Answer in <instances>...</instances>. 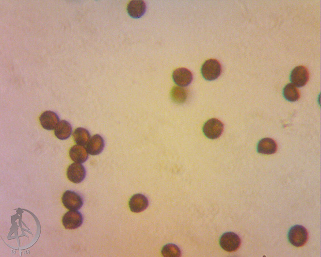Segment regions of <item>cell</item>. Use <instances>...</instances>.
I'll use <instances>...</instances> for the list:
<instances>
[{"label":"cell","instance_id":"14","mask_svg":"<svg viewBox=\"0 0 321 257\" xmlns=\"http://www.w3.org/2000/svg\"><path fill=\"white\" fill-rule=\"evenodd\" d=\"M70 158L76 163H83L88 159L89 154L86 148L81 145H74L70 148L69 151Z\"/></svg>","mask_w":321,"mask_h":257},{"label":"cell","instance_id":"4","mask_svg":"<svg viewBox=\"0 0 321 257\" xmlns=\"http://www.w3.org/2000/svg\"><path fill=\"white\" fill-rule=\"evenodd\" d=\"M241 244V240L237 234L227 232L220 238V246L226 252H232L237 250Z\"/></svg>","mask_w":321,"mask_h":257},{"label":"cell","instance_id":"10","mask_svg":"<svg viewBox=\"0 0 321 257\" xmlns=\"http://www.w3.org/2000/svg\"><path fill=\"white\" fill-rule=\"evenodd\" d=\"M39 120L43 128L48 131L55 129L59 122L57 114L50 111L44 112L41 114Z\"/></svg>","mask_w":321,"mask_h":257},{"label":"cell","instance_id":"9","mask_svg":"<svg viewBox=\"0 0 321 257\" xmlns=\"http://www.w3.org/2000/svg\"><path fill=\"white\" fill-rule=\"evenodd\" d=\"M173 78L174 82L181 87L188 86L193 80L192 73L188 69L184 68L175 70L173 74Z\"/></svg>","mask_w":321,"mask_h":257},{"label":"cell","instance_id":"6","mask_svg":"<svg viewBox=\"0 0 321 257\" xmlns=\"http://www.w3.org/2000/svg\"><path fill=\"white\" fill-rule=\"evenodd\" d=\"M62 222L66 229H76L83 224V216L80 211L70 210L67 212L63 217Z\"/></svg>","mask_w":321,"mask_h":257},{"label":"cell","instance_id":"11","mask_svg":"<svg viewBox=\"0 0 321 257\" xmlns=\"http://www.w3.org/2000/svg\"><path fill=\"white\" fill-rule=\"evenodd\" d=\"M148 206V200L147 197L141 193L134 195L129 200V207L133 213H141L146 209Z\"/></svg>","mask_w":321,"mask_h":257},{"label":"cell","instance_id":"3","mask_svg":"<svg viewBox=\"0 0 321 257\" xmlns=\"http://www.w3.org/2000/svg\"><path fill=\"white\" fill-rule=\"evenodd\" d=\"M224 130L223 123L216 118L208 120L204 125L203 132L208 139L214 140L222 135Z\"/></svg>","mask_w":321,"mask_h":257},{"label":"cell","instance_id":"15","mask_svg":"<svg viewBox=\"0 0 321 257\" xmlns=\"http://www.w3.org/2000/svg\"><path fill=\"white\" fill-rule=\"evenodd\" d=\"M257 150L259 153L264 155L274 154L277 150V145L274 140L264 138L257 144Z\"/></svg>","mask_w":321,"mask_h":257},{"label":"cell","instance_id":"16","mask_svg":"<svg viewBox=\"0 0 321 257\" xmlns=\"http://www.w3.org/2000/svg\"><path fill=\"white\" fill-rule=\"evenodd\" d=\"M72 133V126L65 120L59 121L54 129V133L58 139L65 140L69 139Z\"/></svg>","mask_w":321,"mask_h":257},{"label":"cell","instance_id":"12","mask_svg":"<svg viewBox=\"0 0 321 257\" xmlns=\"http://www.w3.org/2000/svg\"><path fill=\"white\" fill-rule=\"evenodd\" d=\"M86 146H87L86 148H87L88 154L96 156L102 153L105 144H104V140L101 136L96 135L91 138Z\"/></svg>","mask_w":321,"mask_h":257},{"label":"cell","instance_id":"20","mask_svg":"<svg viewBox=\"0 0 321 257\" xmlns=\"http://www.w3.org/2000/svg\"><path fill=\"white\" fill-rule=\"evenodd\" d=\"M161 253L162 256L165 257H178L181 255L180 248L174 244L165 245L162 249Z\"/></svg>","mask_w":321,"mask_h":257},{"label":"cell","instance_id":"19","mask_svg":"<svg viewBox=\"0 0 321 257\" xmlns=\"http://www.w3.org/2000/svg\"><path fill=\"white\" fill-rule=\"evenodd\" d=\"M187 97L188 93L184 88L180 87H175L172 89L171 98L175 103H184L187 99Z\"/></svg>","mask_w":321,"mask_h":257},{"label":"cell","instance_id":"13","mask_svg":"<svg viewBox=\"0 0 321 257\" xmlns=\"http://www.w3.org/2000/svg\"><path fill=\"white\" fill-rule=\"evenodd\" d=\"M127 10L130 17L139 18L143 16L145 13L146 5L143 0H132L128 3Z\"/></svg>","mask_w":321,"mask_h":257},{"label":"cell","instance_id":"18","mask_svg":"<svg viewBox=\"0 0 321 257\" xmlns=\"http://www.w3.org/2000/svg\"><path fill=\"white\" fill-rule=\"evenodd\" d=\"M283 96L286 99L291 102L297 101L300 97L299 91L292 83L287 84L284 88Z\"/></svg>","mask_w":321,"mask_h":257},{"label":"cell","instance_id":"2","mask_svg":"<svg viewBox=\"0 0 321 257\" xmlns=\"http://www.w3.org/2000/svg\"><path fill=\"white\" fill-rule=\"evenodd\" d=\"M308 234L307 229L300 225H294L290 228L289 233V240L294 246H303L308 240Z\"/></svg>","mask_w":321,"mask_h":257},{"label":"cell","instance_id":"1","mask_svg":"<svg viewBox=\"0 0 321 257\" xmlns=\"http://www.w3.org/2000/svg\"><path fill=\"white\" fill-rule=\"evenodd\" d=\"M201 72L204 79L209 81L214 80L222 73V65L216 59H209L201 66Z\"/></svg>","mask_w":321,"mask_h":257},{"label":"cell","instance_id":"17","mask_svg":"<svg viewBox=\"0 0 321 257\" xmlns=\"http://www.w3.org/2000/svg\"><path fill=\"white\" fill-rule=\"evenodd\" d=\"M73 136L74 141L77 145L83 146L87 145L91 138L88 130L82 128H77L74 131Z\"/></svg>","mask_w":321,"mask_h":257},{"label":"cell","instance_id":"8","mask_svg":"<svg viewBox=\"0 0 321 257\" xmlns=\"http://www.w3.org/2000/svg\"><path fill=\"white\" fill-rule=\"evenodd\" d=\"M68 179L75 184H80L84 180L86 177L85 167L81 163H73L69 167L66 171Z\"/></svg>","mask_w":321,"mask_h":257},{"label":"cell","instance_id":"7","mask_svg":"<svg viewBox=\"0 0 321 257\" xmlns=\"http://www.w3.org/2000/svg\"><path fill=\"white\" fill-rule=\"evenodd\" d=\"M290 79L295 86L302 87L307 84L309 80L308 70L304 66H298L291 72Z\"/></svg>","mask_w":321,"mask_h":257},{"label":"cell","instance_id":"5","mask_svg":"<svg viewBox=\"0 0 321 257\" xmlns=\"http://www.w3.org/2000/svg\"><path fill=\"white\" fill-rule=\"evenodd\" d=\"M62 203L70 210H78L83 206V199L78 193L66 191L62 196Z\"/></svg>","mask_w":321,"mask_h":257}]
</instances>
